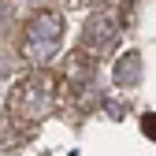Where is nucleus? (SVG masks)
<instances>
[{
  "label": "nucleus",
  "mask_w": 156,
  "mask_h": 156,
  "mask_svg": "<svg viewBox=\"0 0 156 156\" xmlns=\"http://www.w3.org/2000/svg\"><path fill=\"white\" fill-rule=\"evenodd\" d=\"M141 130H145V134H149V138L156 141V112H149V115H145V119H141Z\"/></svg>",
  "instance_id": "nucleus-5"
},
{
  "label": "nucleus",
  "mask_w": 156,
  "mask_h": 156,
  "mask_svg": "<svg viewBox=\"0 0 156 156\" xmlns=\"http://www.w3.org/2000/svg\"><path fill=\"white\" fill-rule=\"evenodd\" d=\"M138 82H141V56H138V52H126V56H119V63H115V86L134 89Z\"/></svg>",
  "instance_id": "nucleus-4"
},
{
  "label": "nucleus",
  "mask_w": 156,
  "mask_h": 156,
  "mask_svg": "<svg viewBox=\"0 0 156 156\" xmlns=\"http://www.w3.org/2000/svg\"><path fill=\"white\" fill-rule=\"evenodd\" d=\"M63 30H67V23H63L60 11H52V8H37V11L26 19V26H23L19 52H23L37 71H45V67L56 60L60 45H63Z\"/></svg>",
  "instance_id": "nucleus-1"
},
{
  "label": "nucleus",
  "mask_w": 156,
  "mask_h": 156,
  "mask_svg": "<svg viewBox=\"0 0 156 156\" xmlns=\"http://www.w3.org/2000/svg\"><path fill=\"white\" fill-rule=\"evenodd\" d=\"M115 30H119V26H115V15H112V11H97L89 23H86L82 48H78V52H86V48H89V56H93V48H104L112 37H115Z\"/></svg>",
  "instance_id": "nucleus-3"
},
{
  "label": "nucleus",
  "mask_w": 156,
  "mask_h": 156,
  "mask_svg": "<svg viewBox=\"0 0 156 156\" xmlns=\"http://www.w3.org/2000/svg\"><path fill=\"white\" fill-rule=\"evenodd\" d=\"M56 101H60V82L48 74V71H30L26 78H19L11 97H8V112L15 119H26V123H37V119H48Z\"/></svg>",
  "instance_id": "nucleus-2"
}]
</instances>
